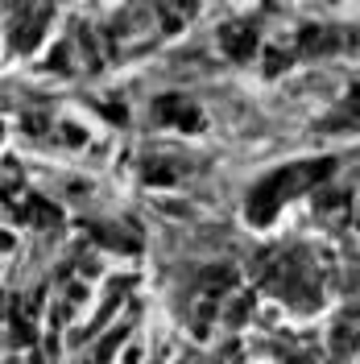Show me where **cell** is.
Returning <instances> with one entry per match:
<instances>
[{"instance_id":"277c9868","label":"cell","mask_w":360,"mask_h":364,"mask_svg":"<svg viewBox=\"0 0 360 364\" xmlns=\"http://www.w3.org/2000/svg\"><path fill=\"white\" fill-rule=\"evenodd\" d=\"M220 46H224V54L232 63H248L257 54V46H261V33H257L253 21H232L220 29Z\"/></svg>"},{"instance_id":"30bf717a","label":"cell","mask_w":360,"mask_h":364,"mask_svg":"<svg viewBox=\"0 0 360 364\" xmlns=\"http://www.w3.org/2000/svg\"><path fill=\"white\" fill-rule=\"evenodd\" d=\"M356 318L352 315H344L339 318V327H336V336H332V348H339V352H352V343H356Z\"/></svg>"},{"instance_id":"52a82bcc","label":"cell","mask_w":360,"mask_h":364,"mask_svg":"<svg viewBox=\"0 0 360 364\" xmlns=\"http://www.w3.org/2000/svg\"><path fill=\"white\" fill-rule=\"evenodd\" d=\"M141 178L149 182V186H170V182L179 178V174L170 170V161H162V158H145V161H141Z\"/></svg>"},{"instance_id":"ba28073f","label":"cell","mask_w":360,"mask_h":364,"mask_svg":"<svg viewBox=\"0 0 360 364\" xmlns=\"http://www.w3.org/2000/svg\"><path fill=\"white\" fill-rule=\"evenodd\" d=\"M294 58H298L294 46H265V58H261V63H265V75H282Z\"/></svg>"},{"instance_id":"5bb4252c","label":"cell","mask_w":360,"mask_h":364,"mask_svg":"<svg viewBox=\"0 0 360 364\" xmlns=\"http://www.w3.org/2000/svg\"><path fill=\"white\" fill-rule=\"evenodd\" d=\"M174 364H203V360L195 356V352H179V356H174Z\"/></svg>"},{"instance_id":"6da1fadb","label":"cell","mask_w":360,"mask_h":364,"mask_svg":"<svg viewBox=\"0 0 360 364\" xmlns=\"http://www.w3.org/2000/svg\"><path fill=\"white\" fill-rule=\"evenodd\" d=\"M332 174H336V158L302 161V166H286V170L270 174L265 182H257V186H253V195H248V220H253L257 228L270 224L273 215H277V207L286 203L290 195L311 191V186H319V182H327Z\"/></svg>"},{"instance_id":"9a60e30c","label":"cell","mask_w":360,"mask_h":364,"mask_svg":"<svg viewBox=\"0 0 360 364\" xmlns=\"http://www.w3.org/2000/svg\"><path fill=\"white\" fill-rule=\"evenodd\" d=\"M0 136H4V129H0Z\"/></svg>"},{"instance_id":"7a4b0ae2","label":"cell","mask_w":360,"mask_h":364,"mask_svg":"<svg viewBox=\"0 0 360 364\" xmlns=\"http://www.w3.org/2000/svg\"><path fill=\"white\" fill-rule=\"evenodd\" d=\"M154 120L158 124H174L179 133H199L203 129L199 104L186 100V95H162V100H154Z\"/></svg>"},{"instance_id":"8992f818","label":"cell","mask_w":360,"mask_h":364,"mask_svg":"<svg viewBox=\"0 0 360 364\" xmlns=\"http://www.w3.org/2000/svg\"><path fill=\"white\" fill-rule=\"evenodd\" d=\"M327 50H336V33H332V29H323V25H307V29H298V38H294V54H327Z\"/></svg>"},{"instance_id":"9c48e42d","label":"cell","mask_w":360,"mask_h":364,"mask_svg":"<svg viewBox=\"0 0 360 364\" xmlns=\"http://www.w3.org/2000/svg\"><path fill=\"white\" fill-rule=\"evenodd\" d=\"M79 67V54H75V42L63 38V42L54 46V54H50V70H75Z\"/></svg>"},{"instance_id":"4fadbf2b","label":"cell","mask_w":360,"mask_h":364,"mask_svg":"<svg viewBox=\"0 0 360 364\" xmlns=\"http://www.w3.org/2000/svg\"><path fill=\"white\" fill-rule=\"evenodd\" d=\"M58 133H63V141H67V145H75V149H79V145L88 141V136H83V129H79V124H58Z\"/></svg>"},{"instance_id":"7c38bea8","label":"cell","mask_w":360,"mask_h":364,"mask_svg":"<svg viewBox=\"0 0 360 364\" xmlns=\"http://www.w3.org/2000/svg\"><path fill=\"white\" fill-rule=\"evenodd\" d=\"M120 340H125V331H112V336H108V343H100V352H95V364H108V356H112L116 348H120Z\"/></svg>"},{"instance_id":"5b68a950","label":"cell","mask_w":360,"mask_h":364,"mask_svg":"<svg viewBox=\"0 0 360 364\" xmlns=\"http://www.w3.org/2000/svg\"><path fill=\"white\" fill-rule=\"evenodd\" d=\"M319 215L327 220L332 228H348L352 224V191H323L315 199Z\"/></svg>"},{"instance_id":"3957f363","label":"cell","mask_w":360,"mask_h":364,"mask_svg":"<svg viewBox=\"0 0 360 364\" xmlns=\"http://www.w3.org/2000/svg\"><path fill=\"white\" fill-rule=\"evenodd\" d=\"M46 21H50V9H46V4H38V9H17V13H13V25H9V33H13V50L29 54L33 46L42 42Z\"/></svg>"},{"instance_id":"8fae6325","label":"cell","mask_w":360,"mask_h":364,"mask_svg":"<svg viewBox=\"0 0 360 364\" xmlns=\"http://www.w3.org/2000/svg\"><path fill=\"white\" fill-rule=\"evenodd\" d=\"M95 108H100V112L108 116V120H116V124H125V120H129V112H125V104H112V100H100Z\"/></svg>"}]
</instances>
